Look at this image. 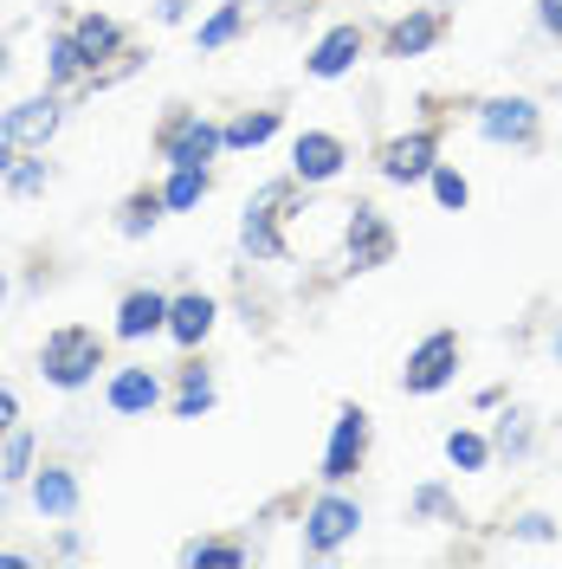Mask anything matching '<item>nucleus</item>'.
Listing matches in <instances>:
<instances>
[{
    "mask_svg": "<svg viewBox=\"0 0 562 569\" xmlns=\"http://www.w3.org/2000/svg\"><path fill=\"white\" fill-rule=\"evenodd\" d=\"M98 369H110V337L91 330V323H52L33 350V376L52 395L98 389Z\"/></svg>",
    "mask_w": 562,
    "mask_h": 569,
    "instance_id": "obj_1",
    "label": "nucleus"
},
{
    "mask_svg": "<svg viewBox=\"0 0 562 569\" xmlns=\"http://www.w3.org/2000/svg\"><path fill=\"white\" fill-rule=\"evenodd\" d=\"M369 525V505L350 492V486H323V492L298 511V557H311V563H330V557H343L355 537Z\"/></svg>",
    "mask_w": 562,
    "mask_h": 569,
    "instance_id": "obj_2",
    "label": "nucleus"
},
{
    "mask_svg": "<svg viewBox=\"0 0 562 569\" xmlns=\"http://www.w3.org/2000/svg\"><path fill=\"white\" fill-rule=\"evenodd\" d=\"M298 194V181L279 176V181H259V194L247 201L240 213V233H233V247L247 266H291V240H284V201Z\"/></svg>",
    "mask_w": 562,
    "mask_h": 569,
    "instance_id": "obj_3",
    "label": "nucleus"
},
{
    "mask_svg": "<svg viewBox=\"0 0 562 569\" xmlns=\"http://www.w3.org/2000/svg\"><path fill=\"white\" fill-rule=\"evenodd\" d=\"M155 156H162V169H213L227 156V130H220V117H208V110L175 104L155 123Z\"/></svg>",
    "mask_w": 562,
    "mask_h": 569,
    "instance_id": "obj_4",
    "label": "nucleus"
},
{
    "mask_svg": "<svg viewBox=\"0 0 562 569\" xmlns=\"http://www.w3.org/2000/svg\"><path fill=\"white\" fill-rule=\"evenodd\" d=\"M472 130L492 149H536L543 142V104L530 91H492L472 104Z\"/></svg>",
    "mask_w": 562,
    "mask_h": 569,
    "instance_id": "obj_5",
    "label": "nucleus"
},
{
    "mask_svg": "<svg viewBox=\"0 0 562 569\" xmlns=\"http://www.w3.org/2000/svg\"><path fill=\"white\" fill-rule=\"evenodd\" d=\"M459 362H465V337L459 330H426L414 350L401 356V395H414V401H426V395H446L459 382Z\"/></svg>",
    "mask_w": 562,
    "mask_h": 569,
    "instance_id": "obj_6",
    "label": "nucleus"
},
{
    "mask_svg": "<svg viewBox=\"0 0 562 569\" xmlns=\"http://www.w3.org/2000/svg\"><path fill=\"white\" fill-rule=\"evenodd\" d=\"M155 408H169V369H155V362H110L104 369L110 421H149Z\"/></svg>",
    "mask_w": 562,
    "mask_h": 569,
    "instance_id": "obj_7",
    "label": "nucleus"
},
{
    "mask_svg": "<svg viewBox=\"0 0 562 569\" xmlns=\"http://www.w3.org/2000/svg\"><path fill=\"white\" fill-rule=\"evenodd\" d=\"M401 247L394 220H388L375 201H350V220H343V247H337V272H382Z\"/></svg>",
    "mask_w": 562,
    "mask_h": 569,
    "instance_id": "obj_8",
    "label": "nucleus"
},
{
    "mask_svg": "<svg viewBox=\"0 0 562 569\" xmlns=\"http://www.w3.org/2000/svg\"><path fill=\"white\" fill-rule=\"evenodd\" d=\"M369 447H375V421L362 401H343L337 421H330V440H323V460H317V479L323 486H350L355 472L369 466Z\"/></svg>",
    "mask_w": 562,
    "mask_h": 569,
    "instance_id": "obj_9",
    "label": "nucleus"
},
{
    "mask_svg": "<svg viewBox=\"0 0 562 569\" xmlns=\"http://www.w3.org/2000/svg\"><path fill=\"white\" fill-rule=\"evenodd\" d=\"M66 117H71V98L52 91V84H39L33 98H13V104L0 110V142H13V149H52V137L66 130Z\"/></svg>",
    "mask_w": 562,
    "mask_h": 569,
    "instance_id": "obj_10",
    "label": "nucleus"
},
{
    "mask_svg": "<svg viewBox=\"0 0 562 569\" xmlns=\"http://www.w3.org/2000/svg\"><path fill=\"white\" fill-rule=\"evenodd\" d=\"M343 169H350V137H343V130H298V137H291V169H284V176L298 181L304 194L337 188Z\"/></svg>",
    "mask_w": 562,
    "mask_h": 569,
    "instance_id": "obj_11",
    "label": "nucleus"
},
{
    "mask_svg": "<svg viewBox=\"0 0 562 569\" xmlns=\"http://www.w3.org/2000/svg\"><path fill=\"white\" fill-rule=\"evenodd\" d=\"M433 162H440V130H433V123L394 130V137L375 149V176H382L388 188H426Z\"/></svg>",
    "mask_w": 562,
    "mask_h": 569,
    "instance_id": "obj_12",
    "label": "nucleus"
},
{
    "mask_svg": "<svg viewBox=\"0 0 562 569\" xmlns=\"http://www.w3.org/2000/svg\"><path fill=\"white\" fill-rule=\"evenodd\" d=\"M169 330V291L162 284H130L123 298H117V311H110V343H155Z\"/></svg>",
    "mask_w": 562,
    "mask_h": 569,
    "instance_id": "obj_13",
    "label": "nucleus"
},
{
    "mask_svg": "<svg viewBox=\"0 0 562 569\" xmlns=\"http://www.w3.org/2000/svg\"><path fill=\"white\" fill-rule=\"evenodd\" d=\"M27 505H33L46 525H71L84 511V479L71 460H39L33 479H27Z\"/></svg>",
    "mask_w": 562,
    "mask_h": 569,
    "instance_id": "obj_14",
    "label": "nucleus"
},
{
    "mask_svg": "<svg viewBox=\"0 0 562 569\" xmlns=\"http://www.w3.org/2000/svg\"><path fill=\"white\" fill-rule=\"evenodd\" d=\"M362 59H369V33H362L355 20H337V27H323V33L311 39V52H304V78L337 84V78H350Z\"/></svg>",
    "mask_w": 562,
    "mask_h": 569,
    "instance_id": "obj_15",
    "label": "nucleus"
},
{
    "mask_svg": "<svg viewBox=\"0 0 562 569\" xmlns=\"http://www.w3.org/2000/svg\"><path fill=\"white\" fill-rule=\"evenodd\" d=\"M213 330H220V298H213V291H201V284L169 291V330H162V337H169L181 356H194Z\"/></svg>",
    "mask_w": 562,
    "mask_h": 569,
    "instance_id": "obj_16",
    "label": "nucleus"
},
{
    "mask_svg": "<svg viewBox=\"0 0 562 569\" xmlns=\"http://www.w3.org/2000/svg\"><path fill=\"white\" fill-rule=\"evenodd\" d=\"M440 39H446V7H408L382 27V59L408 66V59H426Z\"/></svg>",
    "mask_w": 562,
    "mask_h": 569,
    "instance_id": "obj_17",
    "label": "nucleus"
},
{
    "mask_svg": "<svg viewBox=\"0 0 562 569\" xmlns=\"http://www.w3.org/2000/svg\"><path fill=\"white\" fill-rule=\"evenodd\" d=\"M91 78H98V66H91V52L78 46L71 20H66V27H52V33H46V84H52V91H66V98H84V91H91Z\"/></svg>",
    "mask_w": 562,
    "mask_h": 569,
    "instance_id": "obj_18",
    "label": "nucleus"
},
{
    "mask_svg": "<svg viewBox=\"0 0 562 569\" xmlns=\"http://www.w3.org/2000/svg\"><path fill=\"white\" fill-rule=\"evenodd\" d=\"M213 408H220V382H213V369L201 362V350L175 362L169 369V415L175 421H208Z\"/></svg>",
    "mask_w": 562,
    "mask_h": 569,
    "instance_id": "obj_19",
    "label": "nucleus"
},
{
    "mask_svg": "<svg viewBox=\"0 0 562 569\" xmlns=\"http://www.w3.org/2000/svg\"><path fill=\"white\" fill-rule=\"evenodd\" d=\"M71 33H78V46L91 52L98 71H110L117 59H130V27L110 20V13H71ZM84 98H91V91H84Z\"/></svg>",
    "mask_w": 562,
    "mask_h": 569,
    "instance_id": "obj_20",
    "label": "nucleus"
},
{
    "mask_svg": "<svg viewBox=\"0 0 562 569\" xmlns=\"http://www.w3.org/2000/svg\"><path fill=\"white\" fill-rule=\"evenodd\" d=\"M440 460L453 466L459 479H479V472H492L498 466V447H492V427H446V440H440Z\"/></svg>",
    "mask_w": 562,
    "mask_h": 569,
    "instance_id": "obj_21",
    "label": "nucleus"
},
{
    "mask_svg": "<svg viewBox=\"0 0 562 569\" xmlns=\"http://www.w3.org/2000/svg\"><path fill=\"white\" fill-rule=\"evenodd\" d=\"M536 433H543V421L530 415V408H498V421H492V447H498V460H511V466H530L536 460Z\"/></svg>",
    "mask_w": 562,
    "mask_h": 569,
    "instance_id": "obj_22",
    "label": "nucleus"
},
{
    "mask_svg": "<svg viewBox=\"0 0 562 569\" xmlns=\"http://www.w3.org/2000/svg\"><path fill=\"white\" fill-rule=\"evenodd\" d=\"M252 27V0H220L208 20H194V52H227Z\"/></svg>",
    "mask_w": 562,
    "mask_h": 569,
    "instance_id": "obj_23",
    "label": "nucleus"
},
{
    "mask_svg": "<svg viewBox=\"0 0 562 569\" xmlns=\"http://www.w3.org/2000/svg\"><path fill=\"white\" fill-rule=\"evenodd\" d=\"M220 130H227V156H252V149H265L272 137H284V110L279 104L240 110V117H227Z\"/></svg>",
    "mask_w": 562,
    "mask_h": 569,
    "instance_id": "obj_24",
    "label": "nucleus"
},
{
    "mask_svg": "<svg viewBox=\"0 0 562 569\" xmlns=\"http://www.w3.org/2000/svg\"><path fill=\"white\" fill-rule=\"evenodd\" d=\"M39 466V427H13V433H0V486L7 492H27V479H33Z\"/></svg>",
    "mask_w": 562,
    "mask_h": 569,
    "instance_id": "obj_25",
    "label": "nucleus"
},
{
    "mask_svg": "<svg viewBox=\"0 0 562 569\" xmlns=\"http://www.w3.org/2000/svg\"><path fill=\"white\" fill-rule=\"evenodd\" d=\"M162 220H169V208H162V188H130V194L117 201V240H149Z\"/></svg>",
    "mask_w": 562,
    "mask_h": 569,
    "instance_id": "obj_26",
    "label": "nucleus"
},
{
    "mask_svg": "<svg viewBox=\"0 0 562 569\" xmlns=\"http://www.w3.org/2000/svg\"><path fill=\"white\" fill-rule=\"evenodd\" d=\"M162 208L169 213H194L213 194V169H162Z\"/></svg>",
    "mask_w": 562,
    "mask_h": 569,
    "instance_id": "obj_27",
    "label": "nucleus"
},
{
    "mask_svg": "<svg viewBox=\"0 0 562 569\" xmlns=\"http://www.w3.org/2000/svg\"><path fill=\"white\" fill-rule=\"evenodd\" d=\"M52 176H59V169L46 162V149H20V162L7 169V181H0V188H7L13 201H39V194L52 188Z\"/></svg>",
    "mask_w": 562,
    "mask_h": 569,
    "instance_id": "obj_28",
    "label": "nucleus"
},
{
    "mask_svg": "<svg viewBox=\"0 0 562 569\" xmlns=\"http://www.w3.org/2000/svg\"><path fill=\"white\" fill-rule=\"evenodd\" d=\"M259 557V543L252 537H188L181 543V563H252Z\"/></svg>",
    "mask_w": 562,
    "mask_h": 569,
    "instance_id": "obj_29",
    "label": "nucleus"
},
{
    "mask_svg": "<svg viewBox=\"0 0 562 569\" xmlns=\"http://www.w3.org/2000/svg\"><path fill=\"white\" fill-rule=\"evenodd\" d=\"M408 511H414L421 525H459V492L446 479H421V486L408 492Z\"/></svg>",
    "mask_w": 562,
    "mask_h": 569,
    "instance_id": "obj_30",
    "label": "nucleus"
},
{
    "mask_svg": "<svg viewBox=\"0 0 562 569\" xmlns=\"http://www.w3.org/2000/svg\"><path fill=\"white\" fill-rule=\"evenodd\" d=\"M426 194H433V208H440V213H465V208H472V176H465L459 162H433Z\"/></svg>",
    "mask_w": 562,
    "mask_h": 569,
    "instance_id": "obj_31",
    "label": "nucleus"
},
{
    "mask_svg": "<svg viewBox=\"0 0 562 569\" xmlns=\"http://www.w3.org/2000/svg\"><path fill=\"white\" fill-rule=\"evenodd\" d=\"M504 531L518 537V543H562V518H550V511H511Z\"/></svg>",
    "mask_w": 562,
    "mask_h": 569,
    "instance_id": "obj_32",
    "label": "nucleus"
},
{
    "mask_svg": "<svg viewBox=\"0 0 562 569\" xmlns=\"http://www.w3.org/2000/svg\"><path fill=\"white\" fill-rule=\"evenodd\" d=\"M84 550H91V543H84V531H78V525H52V550H46V557H59V563H78Z\"/></svg>",
    "mask_w": 562,
    "mask_h": 569,
    "instance_id": "obj_33",
    "label": "nucleus"
},
{
    "mask_svg": "<svg viewBox=\"0 0 562 569\" xmlns=\"http://www.w3.org/2000/svg\"><path fill=\"white\" fill-rule=\"evenodd\" d=\"M530 20H536V33L550 39V46H562V0H536Z\"/></svg>",
    "mask_w": 562,
    "mask_h": 569,
    "instance_id": "obj_34",
    "label": "nucleus"
},
{
    "mask_svg": "<svg viewBox=\"0 0 562 569\" xmlns=\"http://www.w3.org/2000/svg\"><path fill=\"white\" fill-rule=\"evenodd\" d=\"M194 0H155V27H188Z\"/></svg>",
    "mask_w": 562,
    "mask_h": 569,
    "instance_id": "obj_35",
    "label": "nucleus"
},
{
    "mask_svg": "<svg viewBox=\"0 0 562 569\" xmlns=\"http://www.w3.org/2000/svg\"><path fill=\"white\" fill-rule=\"evenodd\" d=\"M13 427H20V389L0 382V433H13Z\"/></svg>",
    "mask_w": 562,
    "mask_h": 569,
    "instance_id": "obj_36",
    "label": "nucleus"
},
{
    "mask_svg": "<svg viewBox=\"0 0 562 569\" xmlns=\"http://www.w3.org/2000/svg\"><path fill=\"white\" fill-rule=\"evenodd\" d=\"M472 408H479V415H498V408H504V382H485V389L472 395Z\"/></svg>",
    "mask_w": 562,
    "mask_h": 569,
    "instance_id": "obj_37",
    "label": "nucleus"
},
{
    "mask_svg": "<svg viewBox=\"0 0 562 569\" xmlns=\"http://www.w3.org/2000/svg\"><path fill=\"white\" fill-rule=\"evenodd\" d=\"M39 563V550H7V543H0V569H33Z\"/></svg>",
    "mask_w": 562,
    "mask_h": 569,
    "instance_id": "obj_38",
    "label": "nucleus"
},
{
    "mask_svg": "<svg viewBox=\"0 0 562 569\" xmlns=\"http://www.w3.org/2000/svg\"><path fill=\"white\" fill-rule=\"evenodd\" d=\"M13 162H20V149H13V142H0V181H7V169H13Z\"/></svg>",
    "mask_w": 562,
    "mask_h": 569,
    "instance_id": "obj_39",
    "label": "nucleus"
},
{
    "mask_svg": "<svg viewBox=\"0 0 562 569\" xmlns=\"http://www.w3.org/2000/svg\"><path fill=\"white\" fill-rule=\"evenodd\" d=\"M7 298H13V266H0V311H7Z\"/></svg>",
    "mask_w": 562,
    "mask_h": 569,
    "instance_id": "obj_40",
    "label": "nucleus"
},
{
    "mask_svg": "<svg viewBox=\"0 0 562 569\" xmlns=\"http://www.w3.org/2000/svg\"><path fill=\"white\" fill-rule=\"evenodd\" d=\"M7 71H13V46L0 39V84H7Z\"/></svg>",
    "mask_w": 562,
    "mask_h": 569,
    "instance_id": "obj_41",
    "label": "nucleus"
},
{
    "mask_svg": "<svg viewBox=\"0 0 562 569\" xmlns=\"http://www.w3.org/2000/svg\"><path fill=\"white\" fill-rule=\"evenodd\" d=\"M550 356H556V362H562V323H556V330H550Z\"/></svg>",
    "mask_w": 562,
    "mask_h": 569,
    "instance_id": "obj_42",
    "label": "nucleus"
},
{
    "mask_svg": "<svg viewBox=\"0 0 562 569\" xmlns=\"http://www.w3.org/2000/svg\"><path fill=\"white\" fill-rule=\"evenodd\" d=\"M0 543H7V486H0Z\"/></svg>",
    "mask_w": 562,
    "mask_h": 569,
    "instance_id": "obj_43",
    "label": "nucleus"
},
{
    "mask_svg": "<svg viewBox=\"0 0 562 569\" xmlns=\"http://www.w3.org/2000/svg\"><path fill=\"white\" fill-rule=\"evenodd\" d=\"M433 7H453V0H433Z\"/></svg>",
    "mask_w": 562,
    "mask_h": 569,
    "instance_id": "obj_44",
    "label": "nucleus"
}]
</instances>
